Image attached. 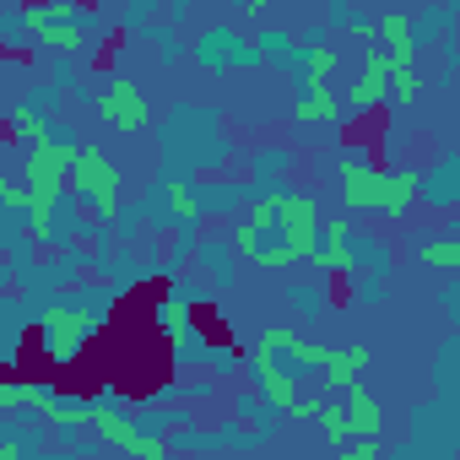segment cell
Masks as SVG:
<instances>
[{
	"label": "cell",
	"instance_id": "obj_16",
	"mask_svg": "<svg viewBox=\"0 0 460 460\" xmlns=\"http://www.w3.org/2000/svg\"><path fill=\"white\" fill-rule=\"evenodd\" d=\"M168 206H173L179 217H200V200H195L190 179H168Z\"/></svg>",
	"mask_w": 460,
	"mask_h": 460
},
{
	"label": "cell",
	"instance_id": "obj_11",
	"mask_svg": "<svg viewBox=\"0 0 460 460\" xmlns=\"http://www.w3.org/2000/svg\"><path fill=\"white\" fill-rule=\"evenodd\" d=\"M411 190H417V173H385L379 179V211H390V217H401L406 206H411Z\"/></svg>",
	"mask_w": 460,
	"mask_h": 460
},
{
	"label": "cell",
	"instance_id": "obj_10",
	"mask_svg": "<svg viewBox=\"0 0 460 460\" xmlns=\"http://www.w3.org/2000/svg\"><path fill=\"white\" fill-rule=\"evenodd\" d=\"M336 114H341V103H336V93H331V87L304 93V98H298V109H293V119H298V125H331Z\"/></svg>",
	"mask_w": 460,
	"mask_h": 460
},
{
	"label": "cell",
	"instance_id": "obj_20",
	"mask_svg": "<svg viewBox=\"0 0 460 460\" xmlns=\"http://www.w3.org/2000/svg\"><path fill=\"white\" fill-rule=\"evenodd\" d=\"M0 460H22V444H17V438H6V444H0Z\"/></svg>",
	"mask_w": 460,
	"mask_h": 460
},
{
	"label": "cell",
	"instance_id": "obj_15",
	"mask_svg": "<svg viewBox=\"0 0 460 460\" xmlns=\"http://www.w3.org/2000/svg\"><path fill=\"white\" fill-rule=\"evenodd\" d=\"M309 261H314V266H325V271H336V277L358 266V255H352L347 244H314V255H309Z\"/></svg>",
	"mask_w": 460,
	"mask_h": 460
},
{
	"label": "cell",
	"instance_id": "obj_1",
	"mask_svg": "<svg viewBox=\"0 0 460 460\" xmlns=\"http://www.w3.org/2000/svg\"><path fill=\"white\" fill-rule=\"evenodd\" d=\"M66 190H71V195H87V200H93V211H98V222H103V217H114L119 173H114V163H109L98 146H76L71 173H66Z\"/></svg>",
	"mask_w": 460,
	"mask_h": 460
},
{
	"label": "cell",
	"instance_id": "obj_5",
	"mask_svg": "<svg viewBox=\"0 0 460 460\" xmlns=\"http://www.w3.org/2000/svg\"><path fill=\"white\" fill-rule=\"evenodd\" d=\"M341 395H347V406H341V411H347V438H352V444H379V433H385L379 401H374L363 385H347Z\"/></svg>",
	"mask_w": 460,
	"mask_h": 460
},
{
	"label": "cell",
	"instance_id": "obj_18",
	"mask_svg": "<svg viewBox=\"0 0 460 460\" xmlns=\"http://www.w3.org/2000/svg\"><path fill=\"white\" fill-rule=\"evenodd\" d=\"M0 200H6L12 211H28V190H17V184H12L6 173H0Z\"/></svg>",
	"mask_w": 460,
	"mask_h": 460
},
{
	"label": "cell",
	"instance_id": "obj_6",
	"mask_svg": "<svg viewBox=\"0 0 460 460\" xmlns=\"http://www.w3.org/2000/svg\"><path fill=\"white\" fill-rule=\"evenodd\" d=\"M379 179L385 173L368 157H347V168H341V200L352 211H379Z\"/></svg>",
	"mask_w": 460,
	"mask_h": 460
},
{
	"label": "cell",
	"instance_id": "obj_17",
	"mask_svg": "<svg viewBox=\"0 0 460 460\" xmlns=\"http://www.w3.org/2000/svg\"><path fill=\"white\" fill-rule=\"evenodd\" d=\"M163 325H168V331H184V325H190V304H184V298H168Z\"/></svg>",
	"mask_w": 460,
	"mask_h": 460
},
{
	"label": "cell",
	"instance_id": "obj_7",
	"mask_svg": "<svg viewBox=\"0 0 460 460\" xmlns=\"http://www.w3.org/2000/svg\"><path fill=\"white\" fill-rule=\"evenodd\" d=\"M250 363H255V379H261V390H266V401H271V406H293V401H298V379L277 363V352H271L266 341L250 352Z\"/></svg>",
	"mask_w": 460,
	"mask_h": 460
},
{
	"label": "cell",
	"instance_id": "obj_9",
	"mask_svg": "<svg viewBox=\"0 0 460 460\" xmlns=\"http://www.w3.org/2000/svg\"><path fill=\"white\" fill-rule=\"evenodd\" d=\"M363 368H368V347H341V352H325V363H320L325 385H336V390L358 385V374H363Z\"/></svg>",
	"mask_w": 460,
	"mask_h": 460
},
{
	"label": "cell",
	"instance_id": "obj_12",
	"mask_svg": "<svg viewBox=\"0 0 460 460\" xmlns=\"http://www.w3.org/2000/svg\"><path fill=\"white\" fill-rule=\"evenodd\" d=\"M417 261H422V266H433V271H455V266H460V239H455V234L428 239V244L417 250Z\"/></svg>",
	"mask_w": 460,
	"mask_h": 460
},
{
	"label": "cell",
	"instance_id": "obj_13",
	"mask_svg": "<svg viewBox=\"0 0 460 460\" xmlns=\"http://www.w3.org/2000/svg\"><path fill=\"white\" fill-rule=\"evenodd\" d=\"M39 28V39L44 44H55V49H66V55H76L82 44H87V33H82V22H33Z\"/></svg>",
	"mask_w": 460,
	"mask_h": 460
},
{
	"label": "cell",
	"instance_id": "obj_19",
	"mask_svg": "<svg viewBox=\"0 0 460 460\" xmlns=\"http://www.w3.org/2000/svg\"><path fill=\"white\" fill-rule=\"evenodd\" d=\"M331 460H379V444H352V449H341Z\"/></svg>",
	"mask_w": 460,
	"mask_h": 460
},
{
	"label": "cell",
	"instance_id": "obj_8",
	"mask_svg": "<svg viewBox=\"0 0 460 460\" xmlns=\"http://www.w3.org/2000/svg\"><path fill=\"white\" fill-rule=\"evenodd\" d=\"M385 93H390V60H385V49H368L363 55V76L352 87V109H379Z\"/></svg>",
	"mask_w": 460,
	"mask_h": 460
},
{
	"label": "cell",
	"instance_id": "obj_14",
	"mask_svg": "<svg viewBox=\"0 0 460 460\" xmlns=\"http://www.w3.org/2000/svg\"><path fill=\"white\" fill-rule=\"evenodd\" d=\"M12 130H17V141H28V146H44V141H49V125H44V114H33V109H12Z\"/></svg>",
	"mask_w": 460,
	"mask_h": 460
},
{
	"label": "cell",
	"instance_id": "obj_3",
	"mask_svg": "<svg viewBox=\"0 0 460 460\" xmlns=\"http://www.w3.org/2000/svg\"><path fill=\"white\" fill-rule=\"evenodd\" d=\"M87 331H93V314L66 309V304L44 309V341H49V352H55V358H71V352L87 341Z\"/></svg>",
	"mask_w": 460,
	"mask_h": 460
},
{
	"label": "cell",
	"instance_id": "obj_2",
	"mask_svg": "<svg viewBox=\"0 0 460 460\" xmlns=\"http://www.w3.org/2000/svg\"><path fill=\"white\" fill-rule=\"evenodd\" d=\"M87 428H93L98 438H109V444L130 449L136 460H168L163 438H157V433H141V428H136L130 417H119L114 406H93V411H87Z\"/></svg>",
	"mask_w": 460,
	"mask_h": 460
},
{
	"label": "cell",
	"instance_id": "obj_4",
	"mask_svg": "<svg viewBox=\"0 0 460 460\" xmlns=\"http://www.w3.org/2000/svg\"><path fill=\"white\" fill-rule=\"evenodd\" d=\"M98 114H103L114 130H141V125L152 119V109H146V98L136 93V82H114V87L98 98Z\"/></svg>",
	"mask_w": 460,
	"mask_h": 460
}]
</instances>
